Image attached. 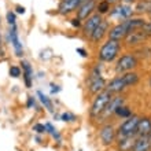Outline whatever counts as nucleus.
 I'll use <instances>...</instances> for the list:
<instances>
[{"label":"nucleus","instance_id":"obj_1","mask_svg":"<svg viewBox=\"0 0 151 151\" xmlns=\"http://www.w3.org/2000/svg\"><path fill=\"white\" fill-rule=\"evenodd\" d=\"M122 50L121 41H115V40H110L109 39L106 43L102 44V47L98 51V59L102 63H110L114 62L118 58L119 52Z\"/></svg>","mask_w":151,"mask_h":151},{"label":"nucleus","instance_id":"obj_2","mask_svg":"<svg viewBox=\"0 0 151 151\" xmlns=\"http://www.w3.org/2000/svg\"><path fill=\"white\" fill-rule=\"evenodd\" d=\"M113 98V93L109 92L107 89L99 92L98 95H95L93 100H92V104H91V109H89V117L91 119H98L99 115L104 111V109L107 106V103L111 100Z\"/></svg>","mask_w":151,"mask_h":151},{"label":"nucleus","instance_id":"obj_3","mask_svg":"<svg viewBox=\"0 0 151 151\" xmlns=\"http://www.w3.org/2000/svg\"><path fill=\"white\" fill-rule=\"evenodd\" d=\"M102 65H96L95 68L91 70V74L88 77V92L91 95H98L99 92L106 89V80L102 76Z\"/></svg>","mask_w":151,"mask_h":151},{"label":"nucleus","instance_id":"obj_4","mask_svg":"<svg viewBox=\"0 0 151 151\" xmlns=\"http://www.w3.org/2000/svg\"><path fill=\"white\" fill-rule=\"evenodd\" d=\"M139 65V60L136 58L133 54L128 52L125 55H121L117 59L115 62V66H114V72L117 74H124V73H128V72H133V69L137 68Z\"/></svg>","mask_w":151,"mask_h":151},{"label":"nucleus","instance_id":"obj_5","mask_svg":"<svg viewBox=\"0 0 151 151\" xmlns=\"http://www.w3.org/2000/svg\"><path fill=\"white\" fill-rule=\"evenodd\" d=\"M139 118L136 114H132L129 118L124 119L122 122L118 125V128H115L117 132V139L119 137H129V136H136V128L139 124Z\"/></svg>","mask_w":151,"mask_h":151},{"label":"nucleus","instance_id":"obj_6","mask_svg":"<svg viewBox=\"0 0 151 151\" xmlns=\"http://www.w3.org/2000/svg\"><path fill=\"white\" fill-rule=\"evenodd\" d=\"M99 139L103 146H113L117 140V132L115 127L110 122H106L103 127L99 129Z\"/></svg>","mask_w":151,"mask_h":151},{"label":"nucleus","instance_id":"obj_7","mask_svg":"<svg viewBox=\"0 0 151 151\" xmlns=\"http://www.w3.org/2000/svg\"><path fill=\"white\" fill-rule=\"evenodd\" d=\"M133 12H135V10H133V7H132L131 4L118 3V4H115V6H113L109 14L113 18H118V19L124 21V19H128V18L133 17Z\"/></svg>","mask_w":151,"mask_h":151},{"label":"nucleus","instance_id":"obj_8","mask_svg":"<svg viewBox=\"0 0 151 151\" xmlns=\"http://www.w3.org/2000/svg\"><path fill=\"white\" fill-rule=\"evenodd\" d=\"M104 18L100 14H98V12H93L89 18H87V19L84 21V24H83V26H81V30H83V35L85 37H89L92 35V32L95 30L98 26L100 25V22L103 21Z\"/></svg>","mask_w":151,"mask_h":151},{"label":"nucleus","instance_id":"obj_9","mask_svg":"<svg viewBox=\"0 0 151 151\" xmlns=\"http://www.w3.org/2000/svg\"><path fill=\"white\" fill-rule=\"evenodd\" d=\"M124 102H125V100H124L122 96H119V95L114 96V95H113L111 100H110V102L107 103V106H106V109H104V111L99 115L98 121H106V119H107L109 117H110V115L114 114L115 109L119 107V106H122Z\"/></svg>","mask_w":151,"mask_h":151},{"label":"nucleus","instance_id":"obj_10","mask_svg":"<svg viewBox=\"0 0 151 151\" xmlns=\"http://www.w3.org/2000/svg\"><path fill=\"white\" fill-rule=\"evenodd\" d=\"M109 29H110V21L103 19L100 22V25L92 32V35L88 37V39H89V41H91L92 44H99L100 41L104 39V36H107Z\"/></svg>","mask_w":151,"mask_h":151},{"label":"nucleus","instance_id":"obj_11","mask_svg":"<svg viewBox=\"0 0 151 151\" xmlns=\"http://www.w3.org/2000/svg\"><path fill=\"white\" fill-rule=\"evenodd\" d=\"M96 3H98V0H87V1H84L77 10V18L81 22H84L87 18H89L95 12Z\"/></svg>","mask_w":151,"mask_h":151},{"label":"nucleus","instance_id":"obj_12","mask_svg":"<svg viewBox=\"0 0 151 151\" xmlns=\"http://www.w3.org/2000/svg\"><path fill=\"white\" fill-rule=\"evenodd\" d=\"M147 39H148L147 35H144L142 29H137V30L128 33L127 37L124 39V41H125V45H128V47H136V45L143 44Z\"/></svg>","mask_w":151,"mask_h":151},{"label":"nucleus","instance_id":"obj_13","mask_svg":"<svg viewBox=\"0 0 151 151\" xmlns=\"http://www.w3.org/2000/svg\"><path fill=\"white\" fill-rule=\"evenodd\" d=\"M84 1H87V0H62L58 7V12L60 15H69V14L77 11Z\"/></svg>","mask_w":151,"mask_h":151},{"label":"nucleus","instance_id":"obj_14","mask_svg":"<svg viewBox=\"0 0 151 151\" xmlns=\"http://www.w3.org/2000/svg\"><path fill=\"white\" fill-rule=\"evenodd\" d=\"M8 37L11 40V44H12V47H14L15 55L21 58V56L24 55V48H22V43H21L18 32H17V26H11L10 32H8Z\"/></svg>","mask_w":151,"mask_h":151},{"label":"nucleus","instance_id":"obj_15","mask_svg":"<svg viewBox=\"0 0 151 151\" xmlns=\"http://www.w3.org/2000/svg\"><path fill=\"white\" fill-rule=\"evenodd\" d=\"M151 135V118L142 117L139 118V124L136 128V137L137 136H150Z\"/></svg>","mask_w":151,"mask_h":151},{"label":"nucleus","instance_id":"obj_16","mask_svg":"<svg viewBox=\"0 0 151 151\" xmlns=\"http://www.w3.org/2000/svg\"><path fill=\"white\" fill-rule=\"evenodd\" d=\"M106 89L109 92H111L113 95H115V93H121L124 89H127V87H125V83H124L122 77L117 76L109 84H106Z\"/></svg>","mask_w":151,"mask_h":151},{"label":"nucleus","instance_id":"obj_17","mask_svg":"<svg viewBox=\"0 0 151 151\" xmlns=\"http://www.w3.org/2000/svg\"><path fill=\"white\" fill-rule=\"evenodd\" d=\"M22 65V76H24V81L26 88L32 87V81H33V68L32 65L29 63L28 60H22L21 62Z\"/></svg>","mask_w":151,"mask_h":151},{"label":"nucleus","instance_id":"obj_18","mask_svg":"<svg viewBox=\"0 0 151 151\" xmlns=\"http://www.w3.org/2000/svg\"><path fill=\"white\" fill-rule=\"evenodd\" d=\"M132 151H151V143L148 136H137Z\"/></svg>","mask_w":151,"mask_h":151},{"label":"nucleus","instance_id":"obj_19","mask_svg":"<svg viewBox=\"0 0 151 151\" xmlns=\"http://www.w3.org/2000/svg\"><path fill=\"white\" fill-rule=\"evenodd\" d=\"M135 140L136 136H129V137H119L115 140V143H117V147L119 151H132Z\"/></svg>","mask_w":151,"mask_h":151},{"label":"nucleus","instance_id":"obj_20","mask_svg":"<svg viewBox=\"0 0 151 151\" xmlns=\"http://www.w3.org/2000/svg\"><path fill=\"white\" fill-rule=\"evenodd\" d=\"M121 77H122L124 83H125V87L127 88L133 87V85H136V84L139 83V74H137L136 72L124 73V74H121Z\"/></svg>","mask_w":151,"mask_h":151},{"label":"nucleus","instance_id":"obj_21","mask_svg":"<svg viewBox=\"0 0 151 151\" xmlns=\"http://www.w3.org/2000/svg\"><path fill=\"white\" fill-rule=\"evenodd\" d=\"M133 10L140 12V14H148V15H150L151 14V0H137Z\"/></svg>","mask_w":151,"mask_h":151},{"label":"nucleus","instance_id":"obj_22","mask_svg":"<svg viewBox=\"0 0 151 151\" xmlns=\"http://www.w3.org/2000/svg\"><path fill=\"white\" fill-rule=\"evenodd\" d=\"M111 7H113V6L109 3L107 0H98L95 12H98V14H100V15L103 17V15H106V14H109V12H110Z\"/></svg>","mask_w":151,"mask_h":151},{"label":"nucleus","instance_id":"obj_23","mask_svg":"<svg viewBox=\"0 0 151 151\" xmlns=\"http://www.w3.org/2000/svg\"><path fill=\"white\" fill-rule=\"evenodd\" d=\"M114 115H117V117H119V118L127 119V118H129V117L132 115V110H131L129 107H128V106L122 104V106H119V107L115 109Z\"/></svg>","mask_w":151,"mask_h":151},{"label":"nucleus","instance_id":"obj_24","mask_svg":"<svg viewBox=\"0 0 151 151\" xmlns=\"http://www.w3.org/2000/svg\"><path fill=\"white\" fill-rule=\"evenodd\" d=\"M37 96H39V99H40V102H41V104L47 109L48 111H51V113L54 111V104H52L51 99H50L47 95H44L41 91H37Z\"/></svg>","mask_w":151,"mask_h":151},{"label":"nucleus","instance_id":"obj_25","mask_svg":"<svg viewBox=\"0 0 151 151\" xmlns=\"http://www.w3.org/2000/svg\"><path fill=\"white\" fill-rule=\"evenodd\" d=\"M45 132H48V133H51L52 136H54V137H55L56 140H59V133H58V132H56V129L55 128H54V125H52L51 122H47L45 124Z\"/></svg>","mask_w":151,"mask_h":151},{"label":"nucleus","instance_id":"obj_26","mask_svg":"<svg viewBox=\"0 0 151 151\" xmlns=\"http://www.w3.org/2000/svg\"><path fill=\"white\" fill-rule=\"evenodd\" d=\"M8 73H10V76H11L12 78H18L21 76V73H22V70H21L19 66H11L10 70H8Z\"/></svg>","mask_w":151,"mask_h":151},{"label":"nucleus","instance_id":"obj_27","mask_svg":"<svg viewBox=\"0 0 151 151\" xmlns=\"http://www.w3.org/2000/svg\"><path fill=\"white\" fill-rule=\"evenodd\" d=\"M7 22L10 24V26H15V24H17V15H15V12L11 11V10L7 12Z\"/></svg>","mask_w":151,"mask_h":151},{"label":"nucleus","instance_id":"obj_28","mask_svg":"<svg viewBox=\"0 0 151 151\" xmlns=\"http://www.w3.org/2000/svg\"><path fill=\"white\" fill-rule=\"evenodd\" d=\"M60 119L65 121V122H74L76 119V115L74 114H70V113H63V114L60 115Z\"/></svg>","mask_w":151,"mask_h":151},{"label":"nucleus","instance_id":"obj_29","mask_svg":"<svg viewBox=\"0 0 151 151\" xmlns=\"http://www.w3.org/2000/svg\"><path fill=\"white\" fill-rule=\"evenodd\" d=\"M33 131L36 132V133H39V135H41V133H45V124H35L33 125Z\"/></svg>","mask_w":151,"mask_h":151},{"label":"nucleus","instance_id":"obj_30","mask_svg":"<svg viewBox=\"0 0 151 151\" xmlns=\"http://www.w3.org/2000/svg\"><path fill=\"white\" fill-rule=\"evenodd\" d=\"M144 35H147L148 37L151 36V19L150 21H146V24L143 25V28H142Z\"/></svg>","mask_w":151,"mask_h":151},{"label":"nucleus","instance_id":"obj_31","mask_svg":"<svg viewBox=\"0 0 151 151\" xmlns=\"http://www.w3.org/2000/svg\"><path fill=\"white\" fill-rule=\"evenodd\" d=\"M70 24H72L73 28H77V29H80L81 26H83V22H81L77 17H74V18H72V19H70Z\"/></svg>","mask_w":151,"mask_h":151},{"label":"nucleus","instance_id":"obj_32","mask_svg":"<svg viewBox=\"0 0 151 151\" xmlns=\"http://www.w3.org/2000/svg\"><path fill=\"white\" fill-rule=\"evenodd\" d=\"M33 106H36V99H35L33 96H29L28 102H26V107L30 109V107H33Z\"/></svg>","mask_w":151,"mask_h":151},{"label":"nucleus","instance_id":"obj_33","mask_svg":"<svg viewBox=\"0 0 151 151\" xmlns=\"http://www.w3.org/2000/svg\"><path fill=\"white\" fill-rule=\"evenodd\" d=\"M76 51H77V54H80V55L83 56V58H87V56H88V52L85 51L84 48H77Z\"/></svg>","mask_w":151,"mask_h":151},{"label":"nucleus","instance_id":"obj_34","mask_svg":"<svg viewBox=\"0 0 151 151\" xmlns=\"http://www.w3.org/2000/svg\"><path fill=\"white\" fill-rule=\"evenodd\" d=\"M15 12H18V14H25V12H26V8H25L24 6H17Z\"/></svg>","mask_w":151,"mask_h":151},{"label":"nucleus","instance_id":"obj_35","mask_svg":"<svg viewBox=\"0 0 151 151\" xmlns=\"http://www.w3.org/2000/svg\"><path fill=\"white\" fill-rule=\"evenodd\" d=\"M51 92H52V93H56V92H59L60 91V88L59 87H58V85H54V84H51Z\"/></svg>","mask_w":151,"mask_h":151},{"label":"nucleus","instance_id":"obj_36","mask_svg":"<svg viewBox=\"0 0 151 151\" xmlns=\"http://www.w3.org/2000/svg\"><path fill=\"white\" fill-rule=\"evenodd\" d=\"M109 3L111 4V6H115V4H118V3H121V0H107Z\"/></svg>","mask_w":151,"mask_h":151},{"label":"nucleus","instance_id":"obj_37","mask_svg":"<svg viewBox=\"0 0 151 151\" xmlns=\"http://www.w3.org/2000/svg\"><path fill=\"white\" fill-rule=\"evenodd\" d=\"M0 44H1V35H0Z\"/></svg>","mask_w":151,"mask_h":151},{"label":"nucleus","instance_id":"obj_38","mask_svg":"<svg viewBox=\"0 0 151 151\" xmlns=\"http://www.w3.org/2000/svg\"><path fill=\"white\" fill-rule=\"evenodd\" d=\"M150 87H151V78H150Z\"/></svg>","mask_w":151,"mask_h":151},{"label":"nucleus","instance_id":"obj_39","mask_svg":"<svg viewBox=\"0 0 151 151\" xmlns=\"http://www.w3.org/2000/svg\"><path fill=\"white\" fill-rule=\"evenodd\" d=\"M150 15H151V14H150Z\"/></svg>","mask_w":151,"mask_h":151}]
</instances>
